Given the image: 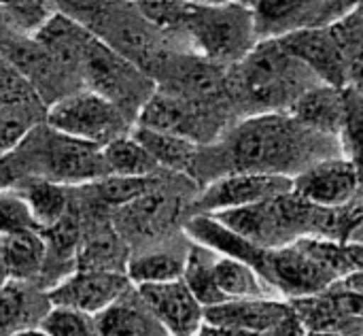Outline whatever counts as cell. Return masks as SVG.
Masks as SVG:
<instances>
[{"label": "cell", "mask_w": 363, "mask_h": 336, "mask_svg": "<svg viewBox=\"0 0 363 336\" xmlns=\"http://www.w3.org/2000/svg\"><path fill=\"white\" fill-rule=\"evenodd\" d=\"M336 156H342L336 139L304 128L289 113L249 115L223 143L225 175L257 173L296 179L313 164Z\"/></svg>", "instance_id": "obj_1"}, {"label": "cell", "mask_w": 363, "mask_h": 336, "mask_svg": "<svg viewBox=\"0 0 363 336\" xmlns=\"http://www.w3.org/2000/svg\"><path fill=\"white\" fill-rule=\"evenodd\" d=\"M319 79L279 40H259L234 66V94L240 102L253 109L251 115L287 113L294 102L315 87Z\"/></svg>", "instance_id": "obj_2"}, {"label": "cell", "mask_w": 363, "mask_h": 336, "mask_svg": "<svg viewBox=\"0 0 363 336\" xmlns=\"http://www.w3.org/2000/svg\"><path fill=\"white\" fill-rule=\"evenodd\" d=\"M11 158L19 173L30 166L34 179L53 181L66 188L98 183L108 177L100 147L70 139L51 128L30 130Z\"/></svg>", "instance_id": "obj_3"}, {"label": "cell", "mask_w": 363, "mask_h": 336, "mask_svg": "<svg viewBox=\"0 0 363 336\" xmlns=\"http://www.w3.org/2000/svg\"><path fill=\"white\" fill-rule=\"evenodd\" d=\"M177 28H185L200 58L215 66H236L257 45L251 4H179Z\"/></svg>", "instance_id": "obj_4"}, {"label": "cell", "mask_w": 363, "mask_h": 336, "mask_svg": "<svg viewBox=\"0 0 363 336\" xmlns=\"http://www.w3.org/2000/svg\"><path fill=\"white\" fill-rule=\"evenodd\" d=\"M47 121L51 130L100 149L128 134V119L123 111L91 90L57 98L49 107Z\"/></svg>", "instance_id": "obj_5"}, {"label": "cell", "mask_w": 363, "mask_h": 336, "mask_svg": "<svg viewBox=\"0 0 363 336\" xmlns=\"http://www.w3.org/2000/svg\"><path fill=\"white\" fill-rule=\"evenodd\" d=\"M357 4L321 0H264L251 4L253 26L259 40H277L296 32L321 30L338 23Z\"/></svg>", "instance_id": "obj_6"}, {"label": "cell", "mask_w": 363, "mask_h": 336, "mask_svg": "<svg viewBox=\"0 0 363 336\" xmlns=\"http://www.w3.org/2000/svg\"><path fill=\"white\" fill-rule=\"evenodd\" d=\"M81 64L91 92L111 100L123 111V115L125 107L134 100L143 107L153 96V85L140 75V70L98 38L87 40Z\"/></svg>", "instance_id": "obj_7"}, {"label": "cell", "mask_w": 363, "mask_h": 336, "mask_svg": "<svg viewBox=\"0 0 363 336\" xmlns=\"http://www.w3.org/2000/svg\"><path fill=\"white\" fill-rule=\"evenodd\" d=\"M294 192V179L279 175L234 173L213 179L196 202L198 215H217L253 207Z\"/></svg>", "instance_id": "obj_8"}, {"label": "cell", "mask_w": 363, "mask_h": 336, "mask_svg": "<svg viewBox=\"0 0 363 336\" xmlns=\"http://www.w3.org/2000/svg\"><path fill=\"white\" fill-rule=\"evenodd\" d=\"M130 279L119 271H77L64 277L47 298L51 307H66L98 318L130 292Z\"/></svg>", "instance_id": "obj_9"}, {"label": "cell", "mask_w": 363, "mask_h": 336, "mask_svg": "<svg viewBox=\"0 0 363 336\" xmlns=\"http://www.w3.org/2000/svg\"><path fill=\"white\" fill-rule=\"evenodd\" d=\"M362 192L355 166L342 156L321 160L294 179V194L313 207L336 211L353 202Z\"/></svg>", "instance_id": "obj_10"}, {"label": "cell", "mask_w": 363, "mask_h": 336, "mask_svg": "<svg viewBox=\"0 0 363 336\" xmlns=\"http://www.w3.org/2000/svg\"><path fill=\"white\" fill-rule=\"evenodd\" d=\"M136 294L168 336H200L206 328L204 309L183 279L160 286H143L136 288Z\"/></svg>", "instance_id": "obj_11"}, {"label": "cell", "mask_w": 363, "mask_h": 336, "mask_svg": "<svg viewBox=\"0 0 363 336\" xmlns=\"http://www.w3.org/2000/svg\"><path fill=\"white\" fill-rule=\"evenodd\" d=\"M294 313L291 303L268 296L253 300H232L204 309V324L217 332L266 335Z\"/></svg>", "instance_id": "obj_12"}, {"label": "cell", "mask_w": 363, "mask_h": 336, "mask_svg": "<svg viewBox=\"0 0 363 336\" xmlns=\"http://www.w3.org/2000/svg\"><path fill=\"white\" fill-rule=\"evenodd\" d=\"M277 40L289 55L302 62L319 79V83L340 87V90L347 87L345 55L332 32V26L321 28V30L296 32Z\"/></svg>", "instance_id": "obj_13"}, {"label": "cell", "mask_w": 363, "mask_h": 336, "mask_svg": "<svg viewBox=\"0 0 363 336\" xmlns=\"http://www.w3.org/2000/svg\"><path fill=\"white\" fill-rule=\"evenodd\" d=\"M211 119L198 102L185 100L177 94L153 92V96L138 111V128L177 134L198 145V139L208 130Z\"/></svg>", "instance_id": "obj_14"}, {"label": "cell", "mask_w": 363, "mask_h": 336, "mask_svg": "<svg viewBox=\"0 0 363 336\" xmlns=\"http://www.w3.org/2000/svg\"><path fill=\"white\" fill-rule=\"evenodd\" d=\"M345 90L317 83L304 92L287 113L304 128L338 141L345 124Z\"/></svg>", "instance_id": "obj_15"}, {"label": "cell", "mask_w": 363, "mask_h": 336, "mask_svg": "<svg viewBox=\"0 0 363 336\" xmlns=\"http://www.w3.org/2000/svg\"><path fill=\"white\" fill-rule=\"evenodd\" d=\"M49 256V245L38 230L17 232L0 239V266L6 281L28 283L40 275Z\"/></svg>", "instance_id": "obj_16"}, {"label": "cell", "mask_w": 363, "mask_h": 336, "mask_svg": "<svg viewBox=\"0 0 363 336\" xmlns=\"http://www.w3.org/2000/svg\"><path fill=\"white\" fill-rule=\"evenodd\" d=\"M45 303H49V298H40L26 283L6 281L0 288V336L38 328L51 309H45Z\"/></svg>", "instance_id": "obj_17"}, {"label": "cell", "mask_w": 363, "mask_h": 336, "mask_svg": "<svg viewBox=\"0 0 363 336\" xmlns=\"http://www.w3.org/2000/svg\"><path fill=\"white\" fill-rule=\"evenodd\" d=\"M130 294V292H128ZM128 294L98 315V326L102 336H168L157 324L145 303L138 298H128Z\"/></svg>", "instance_id": "obj_18"}, {"label": "cell", "mask_w": 363, "mask_h": 336, "mask_svg": "<svg viewBox=\"0 0 363 336\" xmlns=\"http://www.w3.org/2000/svg\"><path fill=\"white\" fill-rule=\"evenodd\" d=\"M215 283L225 303L274 296L270 288L264 283V279L249 264L234 260V258L219 256V254L215 260Z\"/></svg>", "instance_id": "obj_19"}, {"label": "cell", "mask_w": 363, "mask_h": 336, "mask_svg": "<svg viewBox=\"0 0 363 336\" xmlns=\"http://www.w3.org/2000/svg\"><path fill=\"white\" fill-rule=\"evenodd\" d=\"M19 192H21L38 230H51L64 217H68L70 198H68L66 185L45 181V179H32Z\"/></svg>", "instance_id": "obj_20"}, {"label": "cell", "mask_w": 363, "mask_h": 336, "mask_svg": "<svg viewBox=\"0 0 363 336\" xmlns=\"http://www.w3.org/2000/svg\"><path fill=\"white\" fill-rule=\"evenodd\" d=\"M132 136L151 153L157 166H164L170 170H189L191 166H196L198 145L194 141H187L177 134L138 128V126L134 128Z\"/></svg>", "instance_id": "obj_21"}, {"label": "cell", "mask_w": 363, "mask_h": 336, "mask_svg": "<svg viewBox=\"0 0 363 336\" xmlns=\"http://www.w3.org/2000/svg\"><path fill=\"white\" fill-rule=\"evenodd\" d=\"M102 158L108 177H130V179H147L153 177L160 166L151 158V153L132 136L125 134L106 147H102Z\"/></svg>", "instance_id": "obj_22"}, {"label": "cell", "mask_w": 363, "mask_h": 336, "mask_svg": "<svg viewBox=\"0 0 363 336\" xmlns=\"http://www.w3.org/2000/svg\"><path fill=\"white\" fill-rule=\"evenodd\" d=\"M215 260L217 254L202 245H194L185 254L183 281L194 294V298L202 305V309H211L225 303L215 283Z\"/></svg>", "instance_id": "obj_23"}, {"label": "cell", "mask_w": 363, "mask_h": 336, "mask_svg": "<svg viewBox=\"0 0 363 336\" xmlns=\"http://www.w3.org/2000/svg\"><path fill=\"white\" fill-rule=\"evenodd\" d=\"M185 271V256L179 258L177 254H166V251H153V254H143L134 258L128 264L125 277L134 288L143 286H160V283H170L183 279Z\"/></svg>", "instance_id": "obj_24"}, {"label": "cell", "mask_w": 363, "mask_h": 336, "mask_svg": "<svg viewBox=\"0 0 363 336\" xmlns=\"http://www.w3.org/2000/svg\"><path fill=\"white\" fill-rule=\"evenodd\" d=\"M345 124L338 134V145L342 158L355 166L363 190V98L345 87Z\"/></svg>", "instance_id": "obj_25"}, {"label": "cell", "mask_w": 363, "mask_h": 336, "mask_svg": "<svg viewBox=\"0 0 363 336\" xmlns=\"http://www.w3.org/2000/svg\"><path fill=\"white\" fill-rule=\"evenodd\" d=\"M155 185L153 177L130 179V177H106L98 183H91L96 196L111 207H128L149 194Z\"/></svg>", "instance_id": "obj_26"}, {"label": "cell", "mask_w": 363, "mask_h": 336, "mask_svg": "<svg viewBox=\"0 0 363 336\" xmlns=\"http://www.w3.org/2000/svg\"><path fill=\"white\" fill-rule=\"evenodd\" d=\"M40 328L51 336H102L98 318L66 307H51Z\"/></svg>", "instance_id": "obj_27"}, {"label": "cell", "mask_w": 363, "mask_h": 336, "mask_svg": "<svg viewBox=\"0 0 363 336\" xmlns=\"http://www.w3.org/2000/svg\"><path fill=\"white\" fill-rule=\"evenodd\" d=\"M49 2H11L0 4V13H4L6 23L26 36H36L57 13Z\"/></svg>", "instance_id": "obj_28"}, {"label": "cell", "mask_w": 363, "mask_h": 336, "mask_svg": "<svg viewBox=\"0 0 363 336\" xmlns=\"http://www.w3.org/2000/svg\"><path fill=\"white\" fill-rule=\"evenodd\" d=\"M38 230L30 209L21 196L19 190H0V239L17 234V232H30Z\"/></svg>", "instance_id": "obj_29"}, {"label": "cell", "mask_w": 363, "mask_h": 336, "mask_svg": "<svg viewBox=\"0 0 363 336\" xmlns=\"http://www.w3.org/2000/svg\"><path fill=\"white\" fill-rule=\"evenodd\" d=\"M17 177H19V170H17L11 153L0 156V190H9L17 181Z\"/></svg>", "instance_id": "obj_30"}, {"label": "cell", "mask_w": 363, "mask_h": 336, "mask_svg": "<svg viewBox=\"0 0 363 336\" xmlns=\"http://www.w3.org/2000/svg\"><path fill=\"white\" fill-rule=\"evenodd\" d=\"M340 286H345L347 290L357 292V294H362L363 296V269L355 271V273H351V275H347V277L340 281Z\"/></svg>", "instance_id": "obj_31"}, {"label": "cell", "mask_w": 363, "mask_h": 336, "mask_svg": "<svg viewBox=\"0 0 363 336\" xmlns=\"http://www.w3.org/2000/svg\"><path fill=\"white\" fill-rule=\"evenodd\" d=\"M347 243H351V245H355V247H359L363 251V222L351 232V237H349V241Z\"/></svg>", "instance_id": "obj_32"}, {"label": "cell", "mask_w": 363, "mask_h": 336, "mask_svg": "<svg viewBox=\"0 0 363 336\" xmlns=\"http://www.w3.org/2000/svg\"><path fill=\"white\" fill-rule=\"evenodd\" d=\"M13 336H51V335H47V332L38 326V328H30V330H23V332H17V335H13Z\"/></svg>", "instance_id": "obj_33"}, {"label": "cell", "mask_w": 363, "mask_h": 336, "mask_svg": "<svg viewBox=\"0 0 363 336\" xmlns=\"http://www.w3.org/2000/svg\"><path fill=\"white\" fill-rule=\"evenodd\" d=\"M6 283V275H4V271H2V266H0V288Z\"/></svg>", "instance_id": "obj_34"}]
</instances>
